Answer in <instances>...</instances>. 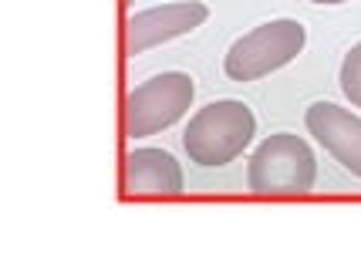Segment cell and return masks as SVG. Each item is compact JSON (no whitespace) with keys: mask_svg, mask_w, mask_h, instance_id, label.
I'll return each mask as SVG.
<instances>
[{"mask_svg":"<svg viewBox=\"0 0 361 270\" xmlns=\"http://www.w3.org/2000/svg\"><path fill=\"white\" fill-rule=\"evenodd\" d=\"M257 135V115L240 98H216L189 115L183 132V152L200 169H223L250 149Z\"/></svg>","mask_w":361,"mask_h":270,"instance_id":"cell-1","label":"cell"},{"mask_svg":"<svg viewBox=\"0 0 361 270\" xmlns=\"http://www.w3.org/2000/svg\"><path fill=\"white\" fill-rule=\"evenodd\" d=\"M317 183V156L304 135L274 132L247 162V190L253 196H307Z\"/></svg>","mask_w":361,"mask_h":270,"instance_id":"cell-2","label":"cell"},{"mask_svg":"<svg viewBox=\"0 0 361 270\" xmlns=\"http://www.w3.org/2000/svg\"><path fill=\"white\" fill-rule=\"evenodd\" d=\"M304 48H307V27L294 17H274L236 37L223 54V71L236 85H250L298 61Z\"/></svg>","mask_w":361,"mask_h":270,"instance_id":"cell-3","label":"cell"},{"mask_svg":"<svg viewBox=\"0 0 361 270\" xmlns=\"http://www.w3.org/2000/svg\"><path fill=\"white\" fill-rule=\"evenodd\" d=\"M196 102V81L186 71H162L149 81L135 85L126 98V135L149 139L166 128H173L179 118H186Z\"/></svg>","mask_w":361,"mask_h":270,"instance_id":"cell-4","label":"cell"},{"mask_svg":"<svg viewBox=\"0 0 361 270\" xmlns=\"http://www.w3.org/2000/svg\"><path fill=\"white\" fill-rule=\"evenodd\" d=\"M206 20H209V7L203 0H176V4H156V7L135 11L126 27V54L135 58L149 48L186 37L196 27H203Z\"/></svg>","mask_w":361,"mask_h":270,"instance_id":"cell-5","label":"cell"},{"mask_svg":"<svg viewBox=\"0 0 361 270\" xmlns=\"http://www.w3.org/2000/svg\"><path fill=\"white\" fill-rule=\"evenodd\" d=\"M304 125L331 159L361 179V115L338 102H314L304 111Z\"/></svg>","mask_w":361,"mask_h":270,"instance_id":"cell-6","label":"cell"},{"mask_svg":"<svg viewBox=\"0 0 361 270\" xmlns=\"http://www.w3.org/2000/svg\"><path fill=\"white\" fill-rule=\"evenodd\" d=\"M126 192L132 196H179V192H186L183 166L166 149L139 145L126 156Z\"/></svg>","mask_w":361,"mask_h":270,"instance_id":"cell-7","label":"cell"},{"mask_svg":"<svg viewBox=\"0 0 361 270\" xmlns=\"http://www.w3.org/2000/svg\"><path fill=\"white\" fill-rule=\"evenodd\" d=\"M338 85H341V95L348 98V105H351V109H361V41L351 44L348 54L341 58Z\"/></svg>","mask_w":361,"mask_h":270,"instance_id":"cell-8","label":"cell"},{"mask_svg":"<svg viewBox=\"0 0 361 270\" xmlns=\"http://www.w3.org/2000/svg\"><path fill=\"white\" fill-rule=\"evenodd\" d=\"M307 4H317V7H341V4H351V0H307Z\"/></svg>","mask_w":361,"mask_h":270,"instance_id":"cell-9","label":"cell"},{"mask_svg":"<svg viewBox=\"0 0 361 270\" xmlns=\"http://www.w3.org/2000/svg\"><path fill=\"white\" fill-rule=\"evenodd\" d=\"M126 4H128V7H132V4H135V0H126Z\"/></svg>","mask_w":361,"mask_h":270,"instance_id":"cell-10","label":"cell"}]
</instances>
